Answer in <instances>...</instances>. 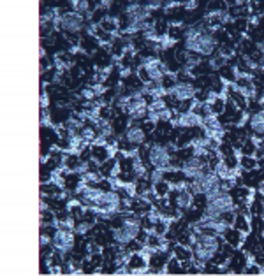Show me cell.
<instances>
[{
  "label": "cell",
  "instance_id": "6da1fadb",
  "mask_svg": "<svg viewBox=\"0 0 264 276\" xmlns=\"http://www.w3.org/2000/svg\"><path fill=\"white\" fill-rule=\"evenodd\" d=\"M220 236L215 234H208V232H201L197 236H194V260L201 266H204L206 262H212L220 252Z\"/></svg>",
  "mask_w": 264,
  "mask_h": 276
},
{
  "label": "cell",
  "instance_id": "7a4b0ae2",
  "mask_svg": "<svg viewBox=\"0 0 264 276\" xmlns=\"http://www.w3.org/2000/svg\"><path fill=\"white\" fill-rule=\"evenodd\" d=\"M236 202L232 199V195L229 194L227 190H222L215 197L208 199L206 201V206L202 209V217L204 218H222V214L234 211Z\"/></svg>",
  "mask_w": 264,
  "mask_h": 276
},
{
  "label": "cell",
  "instance_id": "3957f363",
  "mask_svg": "<svg viewBox=\"0 0 264 276\" xmlns=\"http://www.w3.org/2000/svg\"><path fill=\"white\" fill-rule=\"evenodd\" d=\"M141 231H143V227H141L139 217L127 214V217H124V224L118 229H113V239L116 244L127 247V244H131L132 241H136L139 237Z\"/></svg>",
  "mask_w": 264,
  "mask_h": 276
},
{
  "label": "cell",
  "instance_id": "277c9868",
  "mask_svg": "<svg viewBox=\"0 0 264 276\" xmlns=\"http://www.w3.org/2000/svg\"><path fill=\"white\" fill-rule=\"evenodd\" d=\"M146 159L154 169L159 171H173L171 169V159H173V153L169 151V146H164L160 143H154L146 148Z\"/></svg>",
  "mask_w": 264,
  "mask_h": 276
},
{
  "label": "cell",
  "instance_id": "5b68a950",
  "mask_svg": "<svg viewBox=\"0 0 264 276\" xmlns=\"http://www.w3.org/2000/svg\"><path fill=\"white\" fill-rule=\"evenodd\" d=\"M58 13H60V20L56 23V26L60 30H64L66 34L78 36L83 30V25H85V16L74 13V11H58Z\"/></svg>",
  "mask_w": 264,
  "mask_h": 276
},
{
  "label": "cell",
  "instance_id": "8992f818",
  "mask_svg": "<svg viewBox=\"0 0 264 276\" xmlns=\"http://www.w3.org/2000/svg\"><path fill=\"white\" fill-rule=\"evenodd\" d=\"M76 241V232L74 231H64V229H56L51 236V250L58 252L62 255H67L69 252H72Z\"/></svg>",
  "mask_w": 264,
  "mask_h": 276
},
{
  "label": "cell",
  "instance_id": "52a82bcc",
  "mask_svg": "<svg viewBox=\"0 0 264 276\" xmlns=\"http://www.w3.org/2000/svg\"><path fill=\"white\" fill-rule=\"evenodd\" d=\"M206 167H208V166L204 164V160H202L201 155H190L182 162L180 171H182V174L185 176L189 181H192V179H197L199 176L204 174Z\"/></svg>",
  "mask_w": 264,
  "mask_h": 276
},
{
  "label": "cell",
  "instance_id": "ba28073f",
  "mask_svg": "<svg viewBox=\"0 0 264 276\" xmlns=\"http://www.w3.org/2000/svg\"><path fill=\"white\" fill-rule=\"evenodd\" d=\"M125 16L129 20V25H137V23H144L150 20V11L146 9L144 4H137V2H132V4H127L125 6Z\"/></svg>",
  "mask_w": 264,
  "mask_h": 276
},
{
  "label": "cell",
  "instance_id": "9c48e42d",
  "mask_svg": "<svg viewBox=\"0 0 264 276\" xmlns=\"http://www.w3.org/2000/svg\"><path fill=\"white\" fill-rule=\"evenodd\" d=\"M196 88H194L190 83H187V81H178V85L174 86V90L171 91V94H167V95H171L173 99H176V101L182 104V102H189V101H194L196 99Z\"/></svg>",
  "mask_w": 264,
  "mask_h": 276
},
{
  "label": "cell",
  "instance_id": "30bf717a",
  "mask_svg": "<svg viewBox=\"0 0 264 276\" xmlns=\"http://www.w3.org/2000/svg\"><path fill=\"white\" fill-rule=\"evenodd\" d=\"M222 237H224L225 244H227L229 248H232V250H240L242 244L245 243V239H247V236H245L242 231H238L236 227H232V225H229V227L225 229Z\"/></svg>",
  "mask_w": 264,
  "mask_h": 276
},
{
  "label": "cell",
  "instance_id": "8fae6325",
  "mask_svg": "<svg viewBox=\"0 0 264 276\" xmlns=\"http://www.w3.org/2000/svg\"><path fill=\"white\" fill-rule=\"evenodd\" d=\"M125 143H129L131 146L137 148L141 146V144L144 143V139H146V132H144V129L141 127V125H131V127H127L125 130Z\"/></svg>",
  "mask_w": 264,
  "mask_h": 276
},
{
  "label": "cell",
  "instance_id": "7c38bea8",
  "mask_svg": "<svg viewBox=\"0 0 264 276\" xmlns=\"http://www.w3.org/2000/svg\"><path fill=\"white\" fill-rule=\"evenodd\" d=\"M171 252H173V257L180 260V262L183 264V267H185V273H187V267H189V264L194 260V250L192 247H187V244H182V243H176L173 248H171Z\"/></svg>",
  "mask_w": 264,
  "mask_h": 276
},
{
  "label": "cell",
  "instance_id": "4fadbf2b",
  "mask_svg": "<svg viewBox=\"0 0 264 276\" xmlns=\"http://www.w3.org/2000/svg\"><path fill=\"white\" fill-rule=\"evenodd\" d=\"M248 125H250L252 132H254L255 136L264 137V107L252 114L250 120H248Z\"/></svg>",
  "mask_w": 264,
  "mask_h": 276
},
{
  "label": "cell",
  "instance_id": "5bb4252c",
  "mask_svg": "<svg viewBox=\"0 0 264 276\" xmlns=\"http://www.w3.org/2000/svg\"><path fill=\"white\" fill-rule=\"evenodd\" d=\"M152 190H154L155 197L157 199H166L167 195L171 194V190H173V187H171V183L166 179V176H164L162 179H159V181H154L152 183Z\"/></svg>",
  "mask_w": 264,
  "mask_h": 276
},
{
  "label": "cell",
  "instance_id": "9a60e30c",
  "mask_svg": "<svg viewBox=\"0 0 264 276\" xmlns=\"http://www.w3.org/2000/svg\"><path fill=\"white\" fill-rule=\"evenodd\" d=\"M99 26H101L106 34H111V36H118L122 30L120 23H118L116 18H113V16H106L104 20H101L99 21Z\"/></svg>",
  "mask_w": 264,
  "mask_h": 276
},
{
  "label": "cell",
  "instance_id": "2e32d148",
  "mask_svg": "<svg viewBox=\"0 0 264 276\" xmlns=\"http://www.w3.org/2000/svg\"><path fill=\"white\" fill-rule=\"evenodd\" d=\"M232 227H236L238 231H242L245 236H248V234H250V217H248V213L247 211L236 213V220Z\"/></svg>",
  "mask_w": 264,
  "mask_h": 276
},
{
  "label": "cell",
  "instance_id": "e0dca14e",
  "mask_svg": "<svg viewBox=\"0 0 264 276\" xmlns=\"http://www.w3.org/2000/svg\"><path fill=\"white\" fill-rule=\"evenodd\" d=\"M259 160L255 157H248V155H240V169L242 171H255L259 167Z\"/></svg>",
  "mask_w": 264,
  "mask_h": 276
},
{
  "label": "cell",
  "instance_id": "ac0fdd59",
  "mask_svg": "<svg viewBox=\"0 0 264 276\" xmlns=\"http://www.w3.org/2000/svg\"><path fill=\"white\" fill-rule=\"evenodd\" d=\"M255 148H257V144H255V137H247V139L243 141L242 148H240V153H242V155L254 157Z\"/></svg>",
  "mask_w": 264,
  "mask_h": 276
},
{
  "label": "cell",
  "instance_id": "d6986e66",
  "mask_svg": "<svg viewBox=\"0 0 264 276\" xmlns=\"http://www.w3.org/2000/svg\"><path fill=\"white\" fill-rule=\"evenodd\" d=\"M240 194V199L245 202L247 206H252V202H254V190L250 189V187H242V189L238 190Z\"/></svg>",
  "mask_w": 264,
  "mask_h": 276
},
{
  "label": "cell",
  "instance_id": "ffe728a7",
  "mask_svg": "<svg viewBox=\"0 0 264 276\" xmlns=\"http://www.w3.org/2000/svg\"><path fill=\"white\" fill-rule=\"evenodd\" d=\"M225 62H227V58H225V56H222L219 53V55H213L212 58H210V67H212V69H224Z\"/></svg>",
  "mask_w": 264,
  "mask_h": 276
},
{
  "label": "cell",
  "instance_id": "44dd1931",
  "mask_svg": "<svg viewBox=\"0 0 264 276\" xmlns=\"http://www.w3.org/2000/svg\"><path fill=\"white\" fill-rule=\"evenodd\" d=\"M255 144H257V148H255V159L261 162V160L264 159V137H257L255 139Z\"/></svg>",
  "mask_w": 264,
  "mask_h": 276
},
{
  "label": "cell",
  "instance_id": "7402d4cb",
  "mask_svg": "<svg viewBox=\"0 0 264 276\" xmlns=\"http://www.w3.org/2000/svg\"><path fill=\"white\" fill-rule=\"evenodd\" d=\"M39 241H41V248H43V250L46 247H51V236H48V234H43Z\"/></svg>",
  "mask_w": 264,
  "mask_h": 276
},
{
  "label": "cell",
  "instance_id": "603a6c76",
  "mask_svg": "<svg viewBox=\"0 0 264 276\" xmlns=\"http://www.w3.org/2000/svg\"><path fill=\"white\" fill-rule=\"evenodd\" d=\"M144 6H146V9L152 13V11H157L159 7H164V4L162 2H148V4H144Z\"/></svg>",
  "mask_w": 264,
  "mask_h": 276
},
{
  "label": "cell",
  "instance_id": "cb8c5ba5",
  "mask_svg": "<svg viewBox=\"0 0 264 276\" xmlns=\"http://www.w3.org/2000/svg\"><path fill=\"white\" fill-rule=\"evenodd\" d=\"M48 104H49L48 94H46V91H43V95H41V106H43V109H48Z\"/></svg>",
  "mask_w": 264,
  "mask_h": 276
},
{
  "label": "cell",
  "instance_id": "d4e9b609",
  "mask_svg": "<svg viewBox=\"0 0 264 276\" xmlns=\"http://www.w3.org/2000/svg\"><path fill=\"white\" fill-rule=\"evenodd\" d=\"M183 7H185V9H196V7H197V2H185V4H183Z\"/></svg>",
  "mask_w": 264,
  "mask_h": 276
},
{
  "label": "cell",
  "instance_id": "484cf974",
  "mask_svg": "<svg viewBox=\"0 0 264 276\" xmlns=\"http://www.w3.org/2000/svg\"><path fill=\"white\" fill-rule=\"evenodd\" d=\"M257 192H259V195L264 199V179L262 181H259V185H257Z\"/></svg>",
  "mask_w": 264,
  "mask_h": 276
},
{
  "label": "cell",
  "instance_id": "4316f807",
  "mask_svg": "<svg viewBox=\"0 0 264 276\" xmlns=\"http://www.w3.org/2000/svg\"><path fill=\"white\" fill-rule=\"evenodd\" d=\"M259 102H261V104L264 106V90L261 91V95H259Z\"/></svg>",
  "mask_w": 264,
  "mask_h": 276
},
{
  "label": "cell",
  "instance_id": "83f0119b",
  "mask_svg": "<svg viewBox=\"0 0 264 276\" xmlns=\"http://www.w3.org/2000/svg\"><path fill=\"white\" fill-rule=\"evenodd\" d=\"M262 274H264V266H262Z\"/></svg>",
  "mask_w": 264,
  "mask_h": 276
},
{
  "label": "cell",
  "instance_id": "f1b7e54d",
  "mask_svg": "<svg viewBox=\"0 0 264 276\" xmlns=\"http://www.w3.org/2000/svg\"><path fill=\"white\" fill-rule=\"evenodd\" d=\"M262 218H264V209H262Z\"/></svg>",
  "mask_w": 264,
  "mask_h": 276
}]
</instances>
